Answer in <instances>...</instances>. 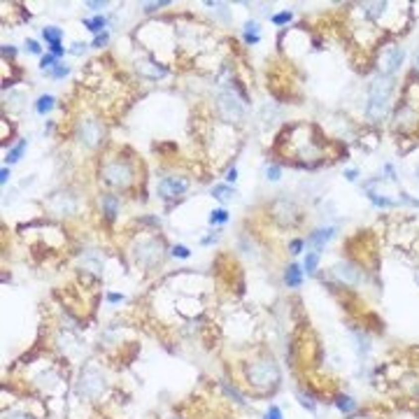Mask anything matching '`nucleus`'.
I'll use <instances>...</instances> for the list:
<instances>
[{
  "instance_id": "1",
  "label": "nucleus",
  "mask_w": 419,
  "mask_h": 419,
  "mask_svg": "<svg viewBox=\"0 0 419 419\" xmlns=\"http://www.w3.org/2000/svg\"><path fill=\"white\" fill-rule=\"evenodd\" d=\"M391 91H394V82L389 77H377L370 82L368 89V105H366V117L370 121H384L391 107Z\"/></svg>"
},
{
  "instance_id": "2",
  "label": "nucleus",
  "mask_w": 419,
  "mask_h": 419,
  "mask_svg": "<svg viewBox=\"0 0 419 419\" xmlns=\"http://www.w3.org/2000/svg\"><path fill=\"white\" fill-rule=\"evenodd\" d=\"M100 177H103V182L107 186L126 191L130 184L135 182V168H133V163L128 159H121V156L107 159L103 163V168H100Z\"/></svg>"
},
{
  "instance_id": "3",
  "label": "nucleus",
  "mask_w": 419,
  "mask_h": 419,
  "mask_svg": "<svg viewBox=\"0 0 419 419\" xmlns=\"http://www.w3.org/2000/svg\"><path fill=\"white\" fill-rule=\"evenodd\" d=\"M105 394V375L96 363H86L79 373V396L86 401H100Z\"/></svg>"
},
{
  "instance_id": "4",
  "label": "nucleus",
  "mask_w": 419,
  "mask_h": 419,
  "mask_svg": "<svg viewBox=\"0 0 419 419\" xmlns=\"http://www.w3.org/2000/svg\"><path fill=\"white\" fill-rule=\"evenodd\" d=\"M244 375H247L249 384H254V387H273L280 380V370L273 363V359H254V361H249L247 368H244Z\"/></svg>"
},
{
  "instance_id": "5",
  "label": "nucleus",
  "mask_w": 419,
  "mask_h": 419,
  "mask_svg": "<svg viewBox=\"0 0 419 419\" xmlns=\"http://www.w3.org/2000/svg\"><path fill=\"white\" fill-rule=\"evenodd\" d=\"M103 137H105V128H103V123L96 117H82L77 121V140L84 147L96 149V147L103 145Z\"/></svg>"
},
{
  "instance_id": "6",
  "label": "nucleus",
  "mask_w": 419,
  "mask_h": 419,
  "mask_svg": "<svg viewBox=\"0 0 419 419\" xmlns=\"http://www.w3.org/2000/svg\"><path fill=\"white\" fill-rule=\"evenodd\" d=\"M161 249H163V242L159 238H140L135 242V261L145 268H154L156 263H161Z\"/></svg>"
},
{
  "instance_id": "7",
  "label": "nucleus",
  "mask_w": 419,
  "mask_h": 419,
  "mask_svg": "<svg viewBox=\"0 0 419 419\" xmlns=\"http://www.w3.org/2000/svg\"><path fill=\"white\" fill-rule=\"evenodd\" d=\"M419 128V110L412 100H403L394 115V130L396 133H412Z\"/></svg>"
},
{
  "instance_id": "8",
  "label": "nucleus",
  "mask_w": 419,
  "mask_h": 419,
  "mask_svg": "<svg viewBox=\"0 0 419 419\" xmlns=\"http://www.w3.org/2000/svg\"><path fill=\"white\" fill-rule=\"evenodd\" d=\"M217 107H219V115L224 117V121H231V123L242 121V117H244L242 103H238V98L231 91L219 93V103H217Z\"/></svg>"
},
{
  "instance_id": "9",
  "label": "nucleus",
  "mask_w": 419,
  "mask_h": 419,
  "mask_svg": "<svg viewBox=\"0 0 419 419\" xmlns=\"http://www.w3.org/2000/svg\"><path fill=\"white\" fill-rule=\"evenodd\" d=\"M403 61H405V49H403V47H398V45L387 47V49L382 52V56H380V70H382V75L391 77L398 68H401V65H403Z\"/></svg>"
},
{
  "instance_id": "10",
  "label": "nucleus",
  "mask_w": 419,
  "mask_h": 419,
  "mask_svg": "<svg viewBox=\"0 0 419 419\" xmlns=\"http://www.w3.org/2000/svg\"><path fill=\"white\" fill-rule=\"evenodd\" d=\"M49 210H52L54 214H59V217H63V214H75L77 198L72 193H56V196L49 200Z\"/></svg>"
},
{
  "instance_id": "11",
  "label": "nucleus",
  "mask_w": 419,
  "mask_h": 419,
  "mask_svg": "<svg viewBox=\"0 0 419 419\" xmlns=\"http://www.w3.org/2000/svg\"><path fill=\"white\" fill-rule=\"evenodd\" d=\"M189 189V182L184 177H163V182L159 184V193L163 198H170V196H180Z\"/></svg>"
},
{
  "instance_id": "12",
  "label": "nucleus",
  "mask_w": 419,
  "mask_h": 419,
  "mask_svg": "<svg viewBox=\"0 0 419 419\" xmlns=\"http://www.w3.org/2000/svg\"><path fill=\"white\" fill-rule=\"evenodd\" d=\"M333 273L335 277L345 284H357L361 280V270L357 266H352L350 261H340V263H335L333 266Z\"/></svg>"
},
{
  "instance_id": "13",
  "label": "nucleus",
  "mask_w": 419,
  "mask_h": 419,
  "mask_svg": "<svg viewBox=\"0 0 419 419\" xmlns=\"http://www.w3.org/2000/svg\"><path fill=\"white\" fill-rule=\"evenodd\" d=\"M296 214H298L296 205H294L291 200H287V198H280L273 205V217L280 221V224H291V221L296 219Z\"/></svg>"
},
{
  "instance_id": "14",
  "label": "nucleus",
  "mask_w": 419,
  "mask_h": 419,
  "mask_svg": "<svg viewBox=\"0 0 419 419\" xmlns=\"http://www.w3.org/2000/svg\"><path fill=\"white\" fill-rule=\"evenodd\" d=\"M137 72L147 79H161V77L168 75V68L166 65H161L159 61H137Z\"/></svg>"
},
{
  "instance_id": "15",
  "label": "nucleus",
  "mask_w": 419,
  "mask_h": 419,
  "mask_svg": "<svg viewBox=\"0 0 419 419\" xmlns=\"http://www.w3.org/2000/svg\"><path fill=\"white\" fill-rule=\"evenodd\" d=\"M335 236V229L333 226H328V229H319V231H314L312 236L307 238V247H314V251H319L324 244L331 240V238Z\"/></svg>"
},
{
  "instance_id": "16",
  "label": "nucleus",
  "mask_w": 419,
  "mask_h": 419,
  "mask_svg": "<svg viewBox=\"0 0 419 419\" xmlns=\"http://www.w3.org/2000/svg\"><path fill=\"white\" fill-rule=\"evenodd\" d=\"M100 205H103V214H105L107 219L112 221V219H117V214H119V207H121V203H119V198H117V196H112V193H105V196L100 198Z\"/></svg>"
},
{
  "instance_id": "17",
  "label": "nucleus",
  "mask_w": 419,
  "mask_h": 419,
  "mask_svg": "<svg viewBox=\"0 0 419 419\" xmlns=\"http://www.w3.org/2000/svg\"><path fill=\"white\" fill-rule=\"evenodd\" d=\"M284 282L289 284V287H300L303 275H300V268H298L296 263H291V266L287 268V273H284Z\"/></svg>"
},
{
  "instance_id": "18",
  "label": "nucleus",
  "mask_w": 419,
  "mask_h": 419,
  "mask_svg": "<svg viewBox=\"0 0 419 419\" xmlns=\"http://www.w3.org/2000/svg\"><path fill=\"white\" fill-rule=\"evenodd\" d=\"M54 103H56L54 96H40L38 103H35V112H38V115H47V112L54 107Z\"/></svg>"
},
{
  "instance_id": "19",
  "label": "nucleus",
  "mask_w": 419,
  "mask_h": 419,
  "mask_svg": "<svg viewBox=\"0 0 419 419\" xmlns=\"http://www.w3.org/2000/svg\"><path fill=\"white\" fill-rule=\"evenodd\" d=\"M23 152H26V140H19V142L7 152V163H16V161L23 156Z\"/></svg>"
},
{
  "instance_id": "20",
  "label": "nucleus",
  "mask_w": 419,
  "mask_h": 419,
  "mask_svg": "<svg viewBox=\"0 0 419 419\" xmlns=\"http://www.w3.org/2000/svg\"><path fill=\"white\" fill-rule=\"evenodd\" d=\"M42 35H45V40L49 42V45H54V42H61V38H63L61 28H56V26H47V28H42Z\"/></svg>"
},
{
  "instance_id": "21",
  "label": "nucleus",
  "mask_w": 419,
  "mask_h": 419,
  "mask_svg": "<svg viewBox=\"0 0 419 419\" xmlns=\"http://www.w3.org/2000/svg\"><path fill=\"white\" fill-rule=\"evenodd\" d=\"M84 26H86L89 31H93V33H98V35H100V31L105 28V16H91V19H84Z\"/></svg>"
},
{
  "instance_id": "22",
  "label": "nucleus",
  "mask_w": 419,
  "mask_h": 419,
  "mask_svg": "<svg viewBox=\"0 0 419 419\" xmlns=\"http://www.w3.org/2000/svg\"><path fill=\"white\" fill-rule=\"evenodd\" d=\"M212 196L214 198H219V200H229L231 196H236V193H233V189H231L229 184H217V186L212 189Z\"/></svg>"
},
{
  "instance_id": "23",
  "label": "nucleus",
  "mask_w": 419,
  "mask_h": 419,
  "mask_svg": "<svg viewBox=\"0 0 419 419\" xmlns=\"http://www.w3.org/2000/svg\"><path fill=\"white\" fill-rule=\"evenodd\" d=\"M317 263H319V251H307V256H305V270H307V273H314Z\"/></svg>"
},
{
  "instance_id": "24",
  "label": "nucleus",
  "mask_w": 419,
  "mask_h": 419,
  "mask_svg": "<svg viewBox=\"0 0 419 419\" xmlns=\"http://www.w3.org/2000/svg\"><path fill=\"white\" fill-rule=\"evenodd\" d=\"M338 408L343 412H352L357 408V403H354V398H350V396H340L338 398Z\"/></svg>"
},
{
  "instance_id": "25",
  "label": "nucleus",
  "mask_w": 419,
  "mask_h": 419,
  "mask_svg": "<svg viewBox=\"0 0 419 419\" xmlns=\"http://www.w3.org/2000/svg\"><path fill=\"white\" fill-rule=\"evenodd\" d=\"M56 65H59V63H56V56H54V54H47V56H42V61H40V68L49 70V72H52Z\"/></svg>"
},
{
  "instance_id": "26",
  "label": "nucleus",
  "mask_w": 419,
  "mask_h": 419,
  "mask_svg": "<svg viewBox=\"0 0 419 419\" xmlns=\"http://www.w3.org/2000/svg\"><path fill=\"white\" fill-rule=\"evenodd\" d=\"M224 221H229V212H226V210H212L210 224H224Z\"/></svg>"
},
{
  "instance_id": "27",
  "label": "nucleus",
  "mask_w": 419,
  "mask_h": 419,
  "mask_svg": "<svg viewBox=\"0 0 419 419\" xmlns=\"http://www.w3.org/2000/svg\"><path fill=\"white\" fill-rule=\"evenodd\" d=\"M280 175H282L280 166H268L266 168V177L270 180V182H277V180H280Z\"/></svg>"
},
{
  "instance_id": "28",
  "label": "nucleus",
  "mask_w": 419,
  "mask_h": 419,
  "mask_svg": "<svg viewBox=\"0 0 419 419\" xmlns=\"http://www.w3.org/2000/svg\"><path fill=\"white\" fill-rule=\"evenodd\" d=\"M291 19H294V14H291V12H280V14L273 16V23H277V26H284V23H289Z\"/></svg>"
},
{
  "instance_id": "29",
  "label": "nucleus",
  "mask_w": 419,
  "mask_h": 419,
  "mask_svg": "<svg viewBox=\"0 0 419 419\" xmlns=\"http://www.w3.org/2000/svg\"><path fill=\"white\" fill-rule=\"evenodd\" d=\"M191 251H189V247H184V244H175L173 247V256H180V259H186Z\"/></svg>"
},
{
  "instance_id": "30",
  "label": "nucleus",
  "mask_w": 419,
  "mask_h": 419,
  "mask_svg": "<svg viewBox=\"0 0 419 419\" xmlns=\"http://www.w3.org/2000/svg\"><path fill=\"white\" fill-rule=\"evenodd\" d=\"M107 40H110V35H107V33H100V35H96V40H93V49H103V47L107 45Z\"/></svg>"
},
{
  "instance_id": "31",
  "label": "nucleus",
  "mask_w": 419,
  "mask_h": 419,
  "mask_svg": "<svg viewBox=\"0 0 419 419\" xmlns=\"http://www.w3.org/2000/svg\"><path fill=\"white\" fill-rule=\"evenodd\" d=\"M244 35H259V23H256V21H247V23H244Z\"/></svg>"
},
{
  "instance_id": "32",
  "label": "nucleus",
  "mask_w": 419,
  "mask_h": 419,
  "mask_svg": "<svg viewBox=\"0 0 419 419\" xmlns=\"http://www.w3.org/2000/svg\"><path fill=\"white\" fill-rule=\"evenodd\" d=\"M266 419H282V410H280L277 405H270L266 412Z\"/></svg>"
},
{
  "instance_id": "33",
  "label": "nucleus",
  "mask_w": 419,
  "mask_h": 419,
  "mask_svg": "<svg viewBox=\"0 0 419 419\" xmlns=\"http://www.w3.org/2000/svg\"><path fill=\"white\" fill-rule=\"evenodd\" d=\"M70 72L68 65H56V68L52 70V77H56V79H61V77H65Z\"/></svg>"
},
{
  "instance_id": "34",
  "label": "nucleus",
  "mask_w": 419,
  "mask_h": 419,
  "mask_svg": "<svg viewBox=\"0 0 419 419\" xmlns=\"http://www.w3.org/2000/svg\"><path fill=\"white\" fill-rule=\"evenodd\" d=\"M166 5H170L168 0H161V2H147V5H145V12H156L159 7H166Z\"/></svg>"
},
{
  "instance_id": "35",
  "label": "nucleus",
  "mask_w": 419,
  "mask_h": 419,
  "mask_svg": "<svg viewBox=\"0 0 419 419\" xmlns=\"http://www.w3.org/2000/svg\"><path fill=\"white\" fill-rule=\"evenodd\" d=\"M300 249H303V240H291V244H289L291 254H300Z\"/></svg>"
},
{
  "instance_id": "36",
  "label": "nucleus",
  "mask_w": 419,
  "mask_h": 419,
  "mask_svg": "<svg viewBox=\"0 0 419 419\" xmlns=\"http://www.w3.org/2000/svg\"><path fill=\"white\" fill-rule=\"evenodd\" d=\"M26 49L31 54H40V45L35 42V40H26Z\"/></svg>"
},
{
  "instance_id": "37",
  "label": "nucleus",
  "mask_w": 419,
  "mask_h": 419,
  "mask_svg": "<svg viewBox=\"0 0 419 419\" xmlns=\"http://www.w3.org/2000/svg\"><path fill=\"white\" fill-rule=\"evenodd\" d=\"M84 49H86V45H84V42H75V45H72V49H70V54H77V56H79V54H84Z\"/></svg>"
},
{
  "instance_id": "38",
  "label": "nucleus",
  "mask_w": 419,
  "mask_h": 419,
  "mask_svg": "<svg viewBox=\"0 0 419 419\" xmlns=\"http://www.w3.org/2000/svg\"><path fill=\"white\" fill-rule=\"evenodd\" d=\"M14 54H16V49H14V47H12V45H2V56H5V59H7V56H9V59H12Z\"/></svg>"
},
{
  "instance_id": "39",
  "label": "nucleus",
  "mask_w": 419,
  "mask_h": 419,
  "mask_svg": "<svg viewBox=\"0 0 419 419\" xmlns=\"http://www.w3.org/2000/svg\"><path fill=\"white\" fill-rule=\"evenodd\" d=\"M236 180H238V170L236 168H231L229 173H226V182H236Z\"/></svg>"
},
{
  "instance_id": "40",
  "label": "nucleus",
  "mask_w": 419,
  "mask_h": 419,
  "mask_svg": "<svg viewBox=\"0 0 419 419\" xmlns=\"http://www.w3.org/2000/svg\"><path fill=\"white\" fill-rule=\"evenodd\" d=\"M7 180H9V170L7 168H2V170H0V182L7 184Z\"/></svg>"
},
{
  "instance_id": "41",
  "label": "nucleus",
  "mask_w": 419,
  "mask_h": 419,
  "mask_svg": "<svg viewBox=\"0 0 419 419\" xmlns=\"http://www.w3.org/2000/svg\"><path fill=\"white\" fill-rule=\"evenodd\" d=\"M5 419H33V417H28V415H21V412H14V415H7Z\"/></svg>"
},
{
  "instance_id": "42",
  "label": "nucleus",
  "mask_w": 419,
  "mask_h": 419,
  "mask_svg": "<svg viewBox=\"0 0 419 419\" xmlns=\"http://www.w3.org/2000/svg\"><path fill=\"white\" fill-rule=\"evenodd\" d=\"M121 294H110V296H107V300H110V303H119V300H121Z\"/></svg>"
},
{
  "instance_id": "43",
  "label": "nucleus",
  "mask_w": 419,
  "mask_h": 419,
  "mask_svg": "<svg viewBox=\"0 0 419 419\" xmlns=\"http://www.w3.org/2000/svg\"><path fill=\"white\" fill-rule=\"evenodd\" d=\"M244 40H247V45H256V42H259V35H244Z\"/></svg>"
},
{
  "instance_id": "44",
  "label": "nucleus",
  "mask_w": 419,
  "mask_h": 419,
  "mask_svg": "<svg viewBox=\"0 0 419 419\" xmlns=\"http://www.w3.org/2000/svg\"><path fill=\"white\" fill-rule=\"evenodd\" d=\"M86 7H91V9H100V7H105V2H86Z\"/></svg>"
},
{
  "instance_id": "45",
  "label": "nucleus",
  "mask_w": 419,
  "mask_h": 419,
  "mask_svg": "<svg viewBox=\"0 0 419 419\" xmlns=\"http://www.w3.org/2000/svg\"><path fill=\"white\" fill-rule=\"evenodd\" d=\"M347 180H357V170H347Z\"/></svg>"
},
{
  "instance_id": "46",
  "label": "nucleus",
  "mask_w": 419,
  "mask_h": 419,
  "mask_svg": "<svg viewBox=\"0 0 419 419\" xmlns=\"http://www.w3.org/2000/svg\"><path fill=\"white\" fill-rule=\"evenodd\" d=\"M352 419H370V417H363V415H361V417H352Z\"/></svg>"
},
{
  "instance_id": "47",
  "label": "nucleus",
  "mask_w": 419,
  "mask_h": 419,
  "mask_svg": "<svg viewBox=\"0 0 419 419\" xmlns=\"http://www.w3.org/2000/svg\"><path fill=\"white\" fill-rule=\"evenodd\" d=\"M417 70H419V54H417Z\"/></svg>"
},
{
  "instance_id": "48",
  "label": "nucleus",
  "mask_w": 419,
  "mask_h": 419,
  "mask_svg": "<svg viewBox=\"0 0 419 419\" xmlns=\"http://www.w3.org/2000/svg\"><path fill=\"white\" fill-rule=\"evenodd\" d=\"M170 419H180V417H170Z\"/></svg>"
},
{
  "instance_id": "49",
  "label": "nucleus",
  "mask_w": 419,
  "mask_h": 419,
  "mask_svg": "<svg viewBox=\"0 0 419 419\" xmlns=\"http://www.w3.org/2000/svg\"><path fill=\"white\" fill-rule=\"evenodd\" d=\"M417 173H419V168H417Z\"/></svg>"
}]
</instances>
